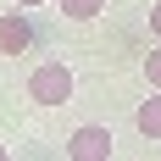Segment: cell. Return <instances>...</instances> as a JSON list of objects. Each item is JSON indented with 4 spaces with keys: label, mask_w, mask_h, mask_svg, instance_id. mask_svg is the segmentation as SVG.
Listing matches in <instances>:
<instances>
[{
    "label": "cell",
    "mask_w": 161,
    "mask_h": 161,
    "mask_svg": "<svg viewBox=\"0 0 161 161\" xmlns=\"http://www.w3.org/2000/svg\"><path fill=\"white\" fill-rule=\"evenodd\" d=\"M100 11H106V0H61V17H72V22H95Z\"/></svg>",
    "instance_id": "obj_5"
},
{
    "label": "cell",
    "mask_w": 161,
    "mask_h": 161,
    "mask_svg": "<svg viewBox=\"0 0 161 161\" xmlns=\"http://www.w3.org/2000/svg\"><path fill=\"white\" fill-rule=\"evenodd\" d=\"M133 128L145 133V139H161V89L150 100H139V111H133Z\"/></svg>",
    "instance_id": "obj_4"
},
{
    "label": "cell",
    "mask_w": 161,
    "mask_h": 161,
    "mask_svg": "<svg viewBox=\"0 0 161 161\" xmlns=\"http://www.w3.org/2000/svg\"><path fill=\"white\" fill-rule=\"evenodd\" d=\"M145 78H150V89H161V50L145 56Z\"/></svg>",
    "instance_id": "obj_6"
},
{
    "label": "cell",
    "mask_w": 161,
    "mask_h": 161,
    "mask_svg": "<svg viewBox=\"0 0 161 161\" xmlns=\"http://www.w3.org/2000/svg\"><path fill=\"white\" fill-rule=\"evenodd\" d=\"M0 161H6V145H0Z\"/></svg>",
    "instance_id": "obj_9"
},
{
    "label": "cell",
    "mask_w": 161,
    "mask_h": 161,
    "mask_svg": "<svg viewBox=\"0 0 161 161\" xmlns=\"http://www.w3.org/2000/svg\"><path fill=\"white\" fill-rule=\"evenodd\" d=\"M28 100H39V106H67V100H72V67H67V61H45V67H33V78H28Z\"/></svg>",
    "instance_id": "obj_1"
},
{
    "label": "cell",
    "mask_w": 161,
    "mask_h": 161,
    "mask_svg": "<svg viewBox=\"0 0 161 161\" xmlns=\"http://www.w3.org/2000/svg\"><path fill=\"white\" fill-rule=\"evenodd\" d=\"M67 156H72V161H111V128H100V122H83V128H72V139H67Z\"/></svg>",
    "instance_id": "obj_2"
},
{
    "label": "cell",
    "mask_w": 161,
    "mask_h": 161,
    "mask_svg": "<svg viewBox=\"0 0 161 161\" xmlns=\"http://www.w3.org/2000/svg\"><path fill=\"white\" fill-rule=\"evenodd\" d=\"M150 33H156V39H161V0H156V6H150Z\"/></svg>",
    "instance_id": "obj_7"
},
{
    "label": "cell",
    "mask_w": 161,
    "mask_h": 161,
    "mask_svg": "<svg viewBox=\"0 0 161 161\" xmlns=\"http://www.w3.org/2000/svg\"><path fill=\"white\" fill-rule=\"evenodd\" d=\"M28 45H33L28 11H6V17H0V56H22Z\"/></svg>",
    "instance_id": "obj_3"
},
{
    "label": "cell",
    "mask_w": 161,
    "mask_h": 161,
    "mask_svg": "<svg viewBox=\"0 0 161 161\" xmlns=\"http://www.w3.org/2000/svg\"><path fill=\"white\" fill-rule=\"evenodd\" d=\"M11 6H45V0H11Z\"/></svg>",
    "instance_id": "obj_8"
}]
</instances>
